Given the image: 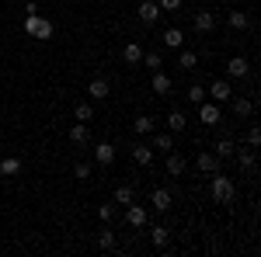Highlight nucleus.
Instances as JSON below:
<instances>
[{"label":"nucleus","mask_w":261,"mask_h":257,"mask_svg":"<svg viewBox=\"0 0 261 257\" xmlns=\"http://www.w3.org/2000/svg\"><path fill=\"white\" fill-rule=\"evenodd\" d=\"M209 195H213V202H216V205H230V202H233V195H237V184H233L230 178H223L220 170H216V174H213V181H209Z\"/></svg>","instance_id":"nucleus-1"},{"label":"nucleus","mask_w":261,"mask_h":257,"mask_svg":"<svg viewBox=\"0 0 261 257\" xmlns=\"http://www.w3.org/2000/svg\"><path fill=\"white\" fill-rule=\"evenodd\" d=\"M199 119H202V125L216 129V125L223 122V115H220V104H216V101H202V104H199Z\"/></svg>","instance_id":"nucleus-2"},{"label":"nucleus","mask_w":261,"mask_h":257,"mask_svg":"<svg viewBox=\"0 0 261 257\" xmlns=\"http://www.w3.org/2000/svg\"><path fill=\"white\" fill-rule=\"evenodd\" d=\"M146 219H150L146 205H136V202H129V205H125V222H129L133 230H143V226H146Z\"/></svg>","instance_id":"nucleus-3"},{"label":"nucleus","mask_w":261,"mask_h":257,"mask_svg":"<svg viewBox=\"0 0 261 257\" xmlns=\"http://www.w3.org/2000/svg\"><path fill=\"white\" fill-rule=\"evenodd\" d=\"M136 14H140V21H143V24H157V18H161L164 11L157 7V0H143L140 7H136Z\"/></svg>","instance_id":"nucleus-4"},{"label":"nucleus","mask_w":261,"mask_h":257,"mask_svg":"<svg viewBox=\"0 0 261 257\" xmlns=\"http://www.w3.org/2000/svg\"><path fill=\"white\" fill-rule=\"evenodd\" d=\"M205 98H213L216 104H223V101L233 98V91H230V83H226V80H213V83H209V91H205Z\"/></svg>","instance_id":"nucleus-5"},{"label":"nucleus","mask_w":261,"mask_h":257,"mask_svg":"<svg viewBox=\"0 0 261 257\" xmlns=\"http://www.w3.org/2000/svg\"><path fill=\"white\" fill-rule=\"evenodd\" d=\"M195 32L199 35H213L216 32V14L213 11H195Z\"/></svg>","instance_id":"nucleus-6"},{"label":"nucleus","mask_w":261,"mask_h":257,"mask_svg":"<svg viewBox=\"0 0 261 257\" xmlns=\"http://www.w3.org/2000/svg\"><path fill=\"white\" fill-rule=\"evenodd\" d=\"M195 167H199L202 174H216V170H220V157H216V153H209V150H202L199 160H195Z\"/></svg>","instance_id":"nucleus-7"},{"label":"nucleus","mask_w":261,"mask_h":257,"mask_svg":"<svg viewBox=\"0 0 261 257\" xmlns=\"http://www.w3.org/2000/svg\"><path fill=\"white\" fill-rule=\"evenodd\" d=\"M171 202H174V198H171L167 188H153V191H150V205H153L157 212H167V209H171Z\"/></svg>","instance_id":"nucleus-8"},{"label":"nucleus","mask_w":261,"mask_h":257,"mask_svg":"<svg viewBox=\"0 0 261 257\" xmlns=\"http://www.w3.org/2000/svg\"><path fill=\"white\" fill-rule=\"evenodd\" d=\"M94 163H101V167L115 163V146H112V142H98V146H94Z\"/></svg>","instance_id":"nucleus-9"},{"label":"nucleus","mask_w":261,"mask_h":257,"mask_svg":"<svg viewBox=\"0 0 261 257\" xmlns=\"http://www.w3.org/2000/svg\"><path fill=\"white\" fill-rule=\"evenodd\" d=\"M150 87H153V94H171V87H174V83H171V77H167V73H161V70H153V80H150Z\"/></svg>","instance_id":"nucleus-10"},{"label":"nucleus","mask_w":261,"mask_h":257,"mask_svg":"<svg viewBox=\"0 0 261 257\" xmlns=\"http://www.w3.org/2000/svg\"><path fill=\"white\" fill-rule=\"evenodd\" d=\"M233 101V115H237V119H251V115H254V101L251 98H230Z\"/></svg>","instance_id":"nucleus-11"},{"label":"nucleus","mask_w":261,"mask_h":257,"mask_svg":"<svg viewBox=\"0 0 261 257\" xmlns=\"http://www.w3.org/2000/svg\"><path fill=\"white\" fill-rule=\"evenodd\" d=\"M91 139V129H87V122H73V129H70V142L73 146H84Z\"/></svg>","instance_id":"nucleus-12"},{"label":"nucleus","mask_w":261,"mask_h":257,"mask_svg":"<svg viewBox=\"0 0 261 257\" xmlns=\"http://www.w3.org/2000/svg\"><path fill=\"white\" fill-rule=\"evenodd\" d=\"M133 160H136L140 167H150V163H153V146H143V142H136V146H133Z\"/></svg>","instance_id":"nucleus-13"},{"label":"nucleus","mask_w":261,"mask_h":257,"mask_svg":"<svg viewBox=\"0 0 261 257\" xmlns=\"http://www.w3.org/2000/svg\"><path fill=\"white\" fill-rule=\"evenodd\" d=\"M150 243H153L157 250H167V243H171V230H167V226H153V233H150Z\"/></svg>","instance_id":"nucleus-14"},{"label":"nucleus","mask_w":261,"mask_h":257,"mask_svg":"<svg viewBox=\"0 0 261 257\" xmlns=\"http://www.w3.org/2000/svg\"><path fill=\"white\" fill-rule=\"evenodd\" d=\"M247 70H251V63L244 60V56H233V60L226 63V73L230 77H247Z\"/></svg>","instance_id":"nucleus-15"},{"label":"nucleus","mask_w":261,"mask_h":257,"mask_svg":"<svg viewBox=\"0 0 261 257\" xmlns=\"http://www.w3.org/2000/svg\"><path fill=\"white\" fill-rule=\"evenodd\" d=\"M87 94H91V98H94V101H105V98H108V80L94 77V80H91V83H87Z\"/></svg>","instance_id":"nucleus-16"},{"label":"nucleus","mask_w":261,"mask_h":257,"mask_svg":"<svg viewBox=\"0 0 261 257\" xmlns=\"http://www.w3.org/2000/svg\"><path fill=\"white\" fill-rule=\"evenodd\" d=\"M167 174H171V178H181V174H185V157H181V153H171V150H167Z\"/></svg>","instance_id":"nucleus-17"},{"label":"nucleus","mask_w":261,"mask_h":257,"mask_svg":"<svg viewBox=\"0 0 261 257\" xmlns=\"http://www.w3.org/2000/svg\"><path fill=\"white\" fill-rule=\"evenodd\" d=\"M164 45H167V49H181V45H185V32H181V28H167V32H164Z\"/></svg>","instance_id":"nucleus-18"},{"label":"nucleus","mask_w":261,"mask_h":257,"mask_svg":"<svg viewBox=\"0 0 261 257\" xmlns=\"http://www.w3.org/2000/svg\"><path fill=\"white\" fill-rule=\"evenodd\" d=\"M226 24H230L233 32H244V28L251 24V18H247L244 11H230V14H226Z\"/></svg>","instance_id":"nucleus-19"},{"label":"nucleus","mask_w":261,"mask_h":257,"mask_svg":"<svg viewBox=\"0 0 261 257\" xmlns=\"http://www.w3.org/2000/svg\"><path fill=\"white\" fill-rule=\"evenodd\" d=\"M122 56H125V63H129V66H136V63L143 60V45H140V42H129V45L122 49Z\"/></svg>","instance_id":"nucleus-20"},{"label":"nucleus","mask_w":261,"mask_h":257,"mask_svg":"<svg viewBox=\"0 0 261 257\" xmlns=\"http://www.w3.org/2000/svg\"><path fill=\"white\" fill-rule=\"evenodd\" d=\"M0 174H4V178H14V174H21V160H18V157H4V160H0Z\"/></svg>","instance_id":"nucleus-21"},{"label":"nucleus","mask_w":261,"mask_h":257,"mask_svg":"<svg viewBox=\"0 0 261 257\" xmlns=\"http://www.w3.org/2000/svg\"><path fill=\"white\" fill-rule=\"evenodd\" d=\"M178 66H181V70H195V66H199V52L181 49V52H178Z\"/></svg>","instance_id":"nucleus-22"},{"label":"nucleus","mask_w":261,"mask_h":257,"mask_svg":"<svg viewBox=\"0 0 261 257\" xmlns=\"http://www.w3.org/2000/svg\"><path fill=\"white\" fill-rule=\"evenodd\" d=\"M185 125H188L185 111H178V108H174V111L167 115V129H171V132H185Z\"/></svg>","instance_id":"nucleus-23"},{"label":"nucleus","mask_w":261,"mask_h":257,"mask_svg":"<svg viewBox=\"0 0 261 257\" xmlns=\"http://www.w3.org/2000/svg\"><path fill=\"white\" fill-rule=\"evenodd\" d=\"M213 150H216V157H233V150H237V142H233V139H230V136H223L220 139V142H216V146H213Z\"/></svg>","instance_id":"nucleus-24"},{"label":"nucleus","mask_w":261,"mask_h":257,"mask_svg":"<svg viewBox=\"0 0 261 257\" xmlns=\"http://www.w3.org/2000/svg\"><path fill=\"white\" fill-rule=\"evenodd\" d=\"M233 153H237V150H233ZM237 163H241V170H254V163H258V160H254V150H251V146L241 150V153H237Z\"/></svg>","instance_id":"nucleus-25"},{"label":"nucleus","mask_w":261,"mask_h":257,"mask_svg":"<svg viewBox=\"0 0 261 257\" xmlns=\"http://www.w3.org/2000/svg\"><path fill=\"white\" fill-rule=\"evenodd\" d=\"M129 202H136V191L129 184H119L115 188V205H129Z\"/></svg>","instance_id":"nucleus-26"},{"label":"nucleus","mask_w":261,"mask_h":257,"mask_svg":"<svg viewBox=\"0 0 261 257\" xmlns=\"http://www.w3.org/2000/svg\"><path fill=\"white\" fill-rule=\"evenodd\" d=\"M73 119H77V122H91V119H94V108H91L87 101H81V104H73Z\"/></svg>","instance_id":"nucleus-27"},{"label":"nucleus","mask_w":261,"mask_h":257,"mask_svg":"<svg viewBox=\"0 0 261 257\" xmlns=\"http://www.w3.org/2000/svg\"><path fill=\"white\" fill-rule=\"evenodd\" d=\"M39 24H42V14H39V11H35V14H24V35H32V39H35Z\"/></svg>","instance_id":"nucleus-28"},{"label":"nucleus","mask_w":261,"mask_h":257,"mask_svg":"<svg viewBox=\"0 0 261 257\" xmlns=\"http://www.w3.org/2000/svg\"><path fill=\"white\" fill-rule=\"evenodd\" d=\"M153 132H157V129H153ZM171 146H174V139H171V132H157V136H153V150H164V153H167Z\"/></svg>","instance_id":"nucleus-29"},{"label":"nucleus","mask_w":261,"mask_h":257,"mask_svg":"<svg viewBox=\"0 0 261 257\" xmlns=\"http://www.w3.org/2000/svg\"><path fill=\"white\" fill-rule=\"evenodd\" d=\"M133 129H136V132H140V136H146V132H153V129H157V125H153V119H150V115H140V119L133 122Z\"/></svg>","instance_id":"nucleus-30"},{"label":"nucleus","mask_w":261,"mask_h":257,"mask_svg":"<svg viewBox=\"0 0 261 257\" xmlns=\"http://www.w3.org/2000/svg\"><path fill=\"white\" fill-rule=\"evenodd\" d=\"M98 247L101 250H115V233H112V230H101L98 233Z\"/></svg>","instance_id":"nucleus-31"},{"label":"nucleus","mask_w":261,"mask_h":257,"mask_svg":"<svg viewBox=\"0 0 261 257\" xmlns=\"http://www.w3.org/2000/svg\"><path fill=\"white\" fill-rule=\"evenodd\" d=\"M188 101H192V104H202V101H205V87H202V83H192V87H188Z\"/></svg>","instance_id":"nucleus-32"},{"label":"nucleus","mask_w":261,"mask_h":257,"mask_svg":"<svg viewBox=\"0 0 261 257\" xmlns=\"http://www.w3.org/2000/svg\"><path fill=\"white\" fill-rule=\"evenodd\" d=\"M35 39H42V42H45V39H53V21H49V18H42L39 32H35Z\"/></svg>","instance_id":"nucleus-33"},{"label":"nucleus","mask_w":261,"mask_h":257,"mask_svg":"<svg viewBox=\"0 0 261 257\" xmlns=\"http://www.w3.org/2000/svg\"><path fill=\"white\" fill-rule=\"evenodd\" d=\"M143 66H150V70H161V66H164V63H161V56H157V52H143Z\"/></svg>","instance_id":"nucleus-34"},{"label":"nucleus","mask_w":261,"mask_h":257,"mask_svg":"<svg viewBox=\"0 0 261 257\" xmlns=\"http://www.w3.org/2000/svg\"><path fill=\"white\" fill-rule=\"evenodd\" d=\"M98 219L101 222H112L115 219V205H98Z\"/></svg>","instance_id":"nucleus-35"},{"label":"nucleus","mask_w":261,"mask_h":257,"mask_svg":"<svg viewBox=\"0 0 261 257\" xmlns=\"http://www.w3.org/2000/svg\"><path fill=\"white\" fill-rule=\"evenodd\" d=\"M247 146H251V150H258V146H261V132L254 129V125L247 129Z\"/></svg>","instance_id":"nucleus-36"},{"label":"nucleus","mask_w":261,"mask_h":257,"mask_svg":"<svg viewBox=\"0 0 261 257\" xmlns=\"http://www.w3.org/2000/svg\"><path fill=\"white\" fill-rule=\"evenodd\" d=\"M73 178L87 181V178H91V163H77V167H73Z\"/></svg>","instance_id":"nucleus-37"},{"label":"nucleus","mask_w":261,"mask_h":257,"mask_svg":"<svg viewBox=\"0 0 261 257\" xmlns=\"http://www.w3.org/2000/svg\"><path fill=\"white\" fill-rule=\"evenodd\" d=\"M157 7H161V11H178L181 0H157Z\"/></svg>","instance_id":"nucleus-38"}]
</instances>
